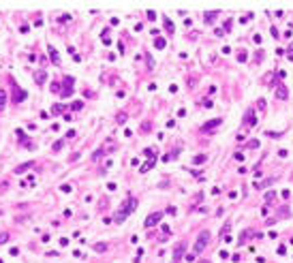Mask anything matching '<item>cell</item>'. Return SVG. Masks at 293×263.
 <instances>
[{
  "label": "cell",
  "mask_w": 293,
  "mask_h": 263,
  "mask_svg": "<svg viewBox=\"0 0 293 263\" xmlns=\"http://www.w3.org/2000/svg\"><path fill=\"white\" fill-rule=\"evenodd\" d=\"M135 207H137V199H135V197H129V199L124 201L122 210L116 214V223H124V218H126V216H129V214L135 210Z\"/></svg>",
  "instance_id": "cell-1"
},
{
  "label": "cell",
  "mask_w": 293,
  "mask_h": 263,
  "mask_svg": "<svg viewBox=\"0 0 293 263\" xmlns=\"http://www.w3.org/2000/svg\"><path fill=\"white\" fill-rule=\"evenodd\" d=\"M208 240H210V231H201L199 238H197V242H195V246H193V255H199V252L205 250Z\"/></svg>",
  "instance_id": "cell-2"
},
{
  "label": "cell",
  "mask_w": 293,
  "mask_h": 263,
  "mask_svg": "<svg viewBox=\"0 0 293 263\" xmlns=\"http://www.w3.org/2000/svg\"><path fill=\"white\" fill-rule=\"evenodd\" d=\"M184 250H186V242H178L176 246H173V259H171V263H180V259L184 257Z\"/></svg>",
  "instance_id": "cell-3"
},
{
  "label": "cell",
  "mask_w": 293,
  "mask_h": 263,
  "mask_svg": "<svg viewBox=\"0 0 293 263\" xmlns=\"http://www.w3.org/2000/svg\"><path fill=\"white\" fill-rule=\"evenodd\" d=\"M161 218H163V212H154V214H150L148 218H145V223H143V225H145V227L150 229V227L158 225V220H161Z\"/></svg>",
  "instance_id": "cell-4"
},
{
  "label": "cell",
  "mask_w": 293,
  "mask_h": 263,
  "mask_svg": "<svg viewBox=\"0 0 293 263\" xmlns=\"http://www.w3.org/2000/svg\"><path fill=\"white\" fill-rule=\"evenodd\" d=\"M221 124H223V118H212L210 122H205L203 126H201V131H203V133L205 131H212V129H216V126H221Z\"/></svg>",
  "instance_id": "cell-5"
},
{
  "label": "cell",
  "mask_w": 293,
  "mask_h": 263,
  "mask_svg": "<svg viewBox=\"0 0 293 263\" xmlns=\"http://www.w3.org/2000/svg\"><path fill=\"white\" fill-rule=\"evenodd\" d=\"M64 84H67V88L60 90V94H62V96H71V94H73V77H67Z\"/></svg>",
  "instance_id": "cell-6"
},
{
  "label": "cell",
  "mask_w": 293,
  "mask_h": 263,
  "mask_svg": "<svg viewBox=\"0 0 293 263\" xmlns=\"http://www.w3.org/2000/svg\"><path fill=\"white\" fill-rule=\"evenodd\" d=\"M276 96L280 98V101H287V96H289V90H287V86L278 84V88H276Z\"/></svg>",
  "instance_id": "cell-7"
},
{
  "label": "cell",
  "mask_w": 293,
  "mask_h": 263,
  "mask_svg": "<svg viewBox=\"0 0 293 263\" xmlns=\"http://www.w3.org/2000/svg\"><path fill=\"white\" fill-rule=\"evenodd\" d=\"M255 122H257V118H255V109H248V111H246V118H244V124L246 126H255Z\"/></svg>",
  "instance_id": "cell-8"
},
{
  "label": "cell",
  "mask_w": 293,
  "mask_h": 263,
  "mask_svg": "<svg viewBox=\"0 0 293 263\" xmlns=\"http://www.w3.org/2000/svg\"><path fill=\"white\" fill-rule=\"evenodd\" d=\"M34 81H36L39 86H43L45 81H47V73H45L43 69H41V71H36V73H34Z\"/></svg>",
  "instance_id": "cell-9"
},
{
  "label": "cell",
  "mask_w": 293,
  "mask_h": 263,
  "mask_svg": "<svg viewBox=\"0 0 293 263\" xmlns=\"http://www.w3.org/2000/svg\"><path fill=\"white\" fill-rule=\"evenodd\" d=\"M24 98H26V92H24L22 88H17V86H15V90H13V101H15V103H22Z\"/></svg>",
  "instance_id": "cell-10"
},
{
  "label": "cell",
  "mask_w": 293,
  "mask_h": 263,
  "mask_svg": "<svg viewBox=\"0 0 293 263\" xmlns=\"http://www.w3.org/2000/svg\"><path fill=\"white\" fill-rule=\"evenodd\" d=\"M218 15H221L218 11H210V13H205V15H203V22H205V24H214Z\"/></svg>",
  "instance_id": "cell-11"
},
{
  "label": "cell",
  "mask_w": 293,
  "mask_h": 263,
  "mask_svg": "<svg viewBox=\"0 0 293 263\" xmlns=\"http://www.w3.org/2000/svg\"><path fill=\"white\" fill-rule=\"evenodd\" d=\"M47 51H49V58H51V62H54V64H60V56H58V51L54 49V47H49Z\"/></svg>",
  "instance_id": "cell-12"
},
{
  "label": "cell",
  "mask_w": 293,
  "mask_h": 263,
  "mask_svg": "<svg viewBox=\"0 0 293 263\" xmlns=\"http://www.w3.org/2000/svg\"><path fill=\"white\" fill-rule=\"evenodd\" d=\"M154 163H156V158H150V160H148V163H145V165H143V167L139 169V171H141V173H148V171H150L152 167H154Z\"/></svg>",
  "instance_id": "cell-13"
},
{
  "label": "cell",
  "mask_w": 293,
  "mask_h": 263,
  "mask_svg": "<svg viewBox=\"0 0 293 263\" xmlns=\"http://www.w3.org/2000/svg\"><path fill=\"white\" fill-rule=\"evenodd\" d=\"M165 45H167V41H165L163 37H156V39H154V47H156V49H165Z\"/></svg>",
  "instance_id": "cell-14"
},
{
  "label": "cell",
  "mask_w": 293,
  "mask_h": 263,
  "mask_svg": "<svg viewBox=\"0 0 293 263\" xmlns=\"http://www.w3.org/2000/svg\"><path fill=\"white\" fill-rule=\"evenodd\" d=\"M30 167H34V163H24V165L15 167V173H24V171H26V169H30Z\"/></svg>",
  "instance_id": "cell-15"
},
{
  "label": "cell",
  "mask_w": 293,
  "mask_h": 263,
  "mask_svg": "<svg viewBox=\"0 0 293 263\" xmlns=\"http://www.w3.org/2000/svg\"><path fill=\"white\" fill-rule=\"evenodd\" d=\"M4 105H7V92H4V90H0V111L4 109Z\"/></svg>",
  "instance_id": "cell-16"
},
{
  "label": "cell",
  "mask_w": 293,
  "mask_h": 263,
  "mask_svg": "<svg viewBox=\"0 0 293 263\" xmlns=\"http://www.w3.org/2000/svg\"><path fill=\"white\" fill-rule=\"evenodd\" d=\"M165 28H167V32H171V34H173L176 26H173V22H171V20H167V17H165Z\"/></svg>",
  "instance_id": "cell-17"
},
{
  "label": "cell",
  "mask_w": 293,
  "mask_h": 263,
  "mask_svg": "<svg viewBox=\"0 0 293 263\" xmlns=\"http://www.w3.org/2000/svg\"><path fill=\"white\" fill-rule=\"evenodd\" d=\"M62 146H64V141H62V139H60V141H56V143L51 146V152H60V150H62Z\"/></svg>",
  "instance_id": "cell-18"
},
{
  "label": "cell",
  "mask_w": 293,
  "mask_h": 263,
  "mask_svg": "<svg viewBox=\"0 0 293 263\" xmlns=\"http://www.w3.org/2000/svg\"><path fill=\"white\" fill-rule=\"evenodd\" d=\"M195 165H201V163H205V154H197V156L193 158Z\"/></svg>",
  "instance_id": "cell-19"
},
{
  "label": "cell",
  "mask_w": 293,
  "mask_h": 263,
  "mask_svg": "<svg viewBox=\"0 0 293 263\" xmlns=\"http://www.w3.org/2000/svg\"><path fill=\"white\" fill-rule=\"evenodd\" d=\"M143 154H145L148 158H156V152H154L152 148H145V150H143Z\"/></svg>",
  "instance_id": "cell-20"
},
{
  "label": "cell",
  "mask_w": 293,
  "mask_h": 263,
  "mask_svg": "<svg viewBox=\"0 0 293 263\" xmlns=\"http://www.w3.org/2000/svg\"><path fill=\"white\" fill-rule=\"evenodd\" d=\"M116 122H118V124H124V122H126V113H118V116H116Z\"/></svg>",
  "instance_id": "cell-21"
},
{
  "label": "cell",
  "mask_w": 293,
  "mask_h": 263,
  "mask_svg": "<svg viewBox=\"0 0 293 263\" xmlns=\"http://www.w3.org/2000/svg\"><path fill=\"white\" fill-rule=\"evenodd\" d=\"M94 250L96 252H105L107 250V244H94Z\"/></svg>",
  "instance_id": "cell-22"
},
{
  "label": "cell",
  "mask_w": 293,
  "mask_h": 263,
  "mask_svg": "<svg viewBox=\"0 0 293 263\" xmlns=\"http://www.w3.org/2000/svg\"><path fill=\"white\" fill-rule=\"evenodd\" d=\"M229 231H231V225L227 223V225L223 227V229H221V238H223V235H229Z\"/></svg>",
  "instance_id": "cell-23"
},
{
  "label": "cell",
  "mask_w": 293,
  "mask_h": 263,
  "mask_svg": "<svg viewBox=\"0 0 293 263\" xmlns=\"http://www.w3.org/2000/svg\"><path fill=\"white\" fill-rule=\"evenodd\" d=\"M248 235H252V231H250V229H246V231L242 233V240H240V244H244V242H246V238H248Z\"/></svg>",
  "instance_id": "cell-24"
},
{
  "label": "cell",
  "mask_w": 293,
  "mask_h": 263,
  "mask_svg": "<svg viewBox=\"0 0 293 263\" xmlns=\"http://www.w3.org/2000/svg\"><path fill=\"white\" fill-rule=\"evenodd\" d=\"M81 107H84V103H81V101H75V103H73V109H75V111H79Z\"/></svg>",
  "instance_id": "cell-25"
},
{
  "label": "cell",
  "mask_w": 293,
  "mask_h": 263,
  "mask_svg": "<svg viewBox=\"0 0 293 263\" xmlns=\"http://www.w3.org/2000/svg\"><path fill=\"white\" fill-rule=\"evenodd\" d=\"M9 242V233H0V244H7Z\"/></svg>",
  "instance_id": "cell-26"
},
{
  "label": "cell",
  "mask_w": 293,
  "mask_h": 263,
  "mask_svg": "<svg viewBox=\"0 0 293 263\" xmlns=\"http://www.w3.org/2000/svg\"><path fill=\"white\" fill-rule=\"evenodd\" d=\"M51 113H54V116H58V113H62V105H56V107H54V109H51Z\"/></svg>",
  "instance_id": "cell-27"
},
{
  "label": "cell",
  "mask_w": 293,
  "mask_h": 263,
  "mask_svg": "<svg viewBox=\"0 0 293 263\" xmlns=\"http://www.w3.org/2000/svg\"><path fill=\"white\" fill-rule=\"evenodd\" d=\"M15 135H17V137H20L22 141H26V133H24V131H20V129H17V131H15Z\"/></svg>",
  "instance_id": "cell-28"
},
{
  "label": "cell",
  "mask_w": 293,
  "mask_h": 263,
  "mask_svg": "<svg viewBox=\"0 0 293 263\" xmlns=\"http://www.w3.org/2000/svg\"><path fill=\"white\" fill-rule=\"evenodd\" d=\"M274 197H276V193H272V190H270V193H265V201H272Z\"/></svg>",
  "instance_id": "cell-29"
},
{
  "label": "cell",
  "mask_w": 293,
  "mask_h": 263,
  "mask_svg": "<svg viewBox=\"0 0 293 263\" xmlns=\"http://www.w3.org/2000/svg\"><path fill=\"white\" fill-rule=\"evenodd\" d=\"M246 58H248V56H246L244 51H242V53H237V62H246Z\"/></svg>",
  "instance_id": "cell-30"
},
{
  "label": "cell",
  "mask_w": 293,
  "mask_h": 263,
  "mask_svg": "<svg viewBox=\"0 0 293 263\" xmlns=\"http://www.w3.org/2000/svg\"><path fill=\"white\" fill-rule=\"evenodd\" d=\"M60 190H62V193H71V184H62Z\"/></svg>",
  "instance_id": "cell-31"
},
{
  "label": "cell",
  "mask_w": 293,
  "mask_h": 263,
  "mask_svg": "<svg viewBox=\"0 0 293 263\" xmlns=\"http://www.w3.org/2000/svg\"><path fill=\"white\" fill-rule=\"evenodd\" d=\"M169 231H171V229H169V225H163V235H165V238L169 235Z\"/></svg>",
  "instance_id": "cell-32"
},
{
  "label": "cell",
  "mask_w": 293,
  "mask_h": 263,
  "mask_svg": "<svg viewBox=\"0 0 293 263\" xmlns=\"http://www.w3.org/2000/svg\"><path fill=\"white\" fill-rule=\"evenodd\" d=\"M195 257H197V255H193V252H190V255H184V259H186V261H190V263L195 261Z\"/></svg>",
  "instance_id": "cell-33"
},
{
  "label": "cell",
  "mask_w": 293,
  "mask_h": 263,
  "mask_svg": "<svg viewBox=\"0 0 293 263\" xmlns=\"http://www.w3.org/2000/svg\"><path fill=\"white\" fill-rule=\"evenodd\" d=\"M148 20L154 22V20H156V13H154V11H148Z\"/></svg>",
  "instance_id": "cell-34"
},
{
  "label": "cell",
  "mask_w": 293,
  "mask_h": 263,
  "mask_svg": "<svg viewBox=\"0 0 293 263\" xmlns=\"http://www.w3.org/2000/svg\"><path fill=\"white\" fill-rule=\"evenodd\" d=\"M203 107H212V101H210V98H203V103H201Z\"/></svg>",
  "instance_id": "cell-35"
},
{
  "label": "cell",
  "mask_w": 293,
  "mask_h": 263,
  "mask_svg": "<svg viewBox=\"0 0 293 263\" xmlns=\"http://www.w3.org/2000/svg\"><path fill=\"white\" fill-rule=\"evenodd\" d=\"M145 58H148V69H152V66H154V62H152V56L148 53V56H145Z\"/></svg>",
  "instance_id": "cell-36"
},
{
  "label": "cell",
  "mask_w": 293,
  "mask_h": 263,
  "mask_svg": "<svg viewBox=\"0 0 293 263\" xmlns=\"http://www.w3.org/2000/svg\"><path fill=\"white\" fill-rule=\"evenodd\" d=\"M141 131H150V122H143L141 124Z\"/></svg>",
  "instance_id": "cell-37"
},
{
  "label": "cell",
  "mask_w": 293,
  "mask_h": 263,
  "mask_svg": "<svg viewBox=\"0 0 293 263\" xmlns=\"http://www.w3.org/2000/svg\"><path fill=\"white\" fill-rule=\"evenodd\" d=\"M259 109H261V111L265 109V101H263V98H259Z\"/></svg>",
  "instance_id": "cell-38"
},
{
  "label": "cell",
  "mask_w": 293,
  "mask_h": 263,
  "mask_svg": "<svg viewBox=\"0 0 293 263\" xmlns=\"http://www.w3.org/2000/svg\"><path fill=\"white\" fill-rule=\"evenodd\" d=\"M289 56H291V58H293V49H291V51H289Z\"/></svg>",
  "instance_id": "cell-39"
},
{
  "label": "cell",
  "mask_w": 293,
  "mask_h": 263,
  "mask_svg": "<svg viewBox=\"0 0 293 263\" xmlns=\"http://www.w3.org/2000/svg\"><path fill=\"white\" fill-rule=\"evenodd\" d=\"M199 263H212V261H199Z\"/></svg>",
  "instance_id": "cell-40"
}]
</instances>
